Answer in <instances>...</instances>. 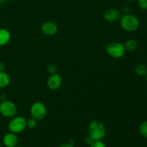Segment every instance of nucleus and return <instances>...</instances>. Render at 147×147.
Wrapping results in <instances>:
<instances>
[{
    "label": "nucleus",
    "mask_w": 147,
    "mask_h": 147,
    "mask_svg": "<svg viewBox=\"0 0 147 147\" xmlns=\"http://www.w3.org/2000/svg\"><path fill=\"white\" fill-rule=\"evenodd\" d=\"M15 147H23V146H15Z\"/></svg>",
    "instance_id": "393cba45"
},
{
    "label": "nucleus",
    "mask_w": 147,
    "mask_h": 147,
    "mask_svg": "<svg viewBox=\"0 0 147 147\" xmlns=\"http://www.w3.org/2000/svg\"><path fill=\"white\" fill-rule=\"evenodd\" d=\"M11 40V33L5 28H0V47L6 45Z\"/></svg>",
    "instance_id": "9b49d317"
},
{
    "label": "nucleus",
    "mask_w": 147,
    "mask_h": 147,
    "mask_svg": "<svg viewBox=\"0 0 147 147\" xmlns=\"http://www.w3.org/2000/svg\"><path fill=\"white\" fill-rule=\"evenodd\" d=\"M62 83H63V78H62L61 76L57 73H55V74L50 75L49 78H47V86L50 90L55 91L60 88Z\"/></svg>",
    "instance_id": "0eeeda50"
},
{
    "label": "nucleus",
    "mask_w": 147,
    "mask_h": 147,
    "mask_svg": "<svg viewBox=\"0 0 147 147\" xmlns=\"http://www.w3.org/2000/svg\"><path fill=\"white\" fill-rule=\"evenodd\" d=\"M47 108L45 105L40 101L34 102L30 107L31 117L36 119L37 121L45 119L47 116Z\"/></svg>",
    "instance_id": "39448f33"
},
{
    "label": "nucleus",
    "mask_w": 147,
    "mask_h": 147,
    "mask_svg": "<svg viewBox=\"0 0 147 147\" xmlns=\"http://www.w3.org/2000/svg\"><path fill=\"white\" fill-rule=\"evenodd\" d=\"M139 133L141 136H143L145 139H147V121L142 122L139 128Z\"/></svg>",
    "instance_id": "2eb2a0df"
},
{
    "label": "nucleus",
    "mask_w": 147,
    "mask_h": 147,
    "mask_svg": "<svg viewBox=\"0 0 147 147\" xmlns=\"http://www.w3.org/2000/svg\"><path fill=\"white\" fill-rule=\"evenodd\" d=\"M6 68V65L3 62H0V71H4Z\"/></svg>",
    "instance_id": "4be33fe9"
},
{
    "label": "nucleus",
    "mask_w": 147,
    "mask_h": 147,
    "mask_svg": "<svg viewBox=\"0 0 147 147\" xmlns=\"http://www.w3.org/2000/svg\"><path fill=\"white\" fill-rule=\"evenodd\" d=\"M47 71L50 75L57 73V65L55 64H53V63H52V64H49L47 66Z\"/></svg>",
    "instance_id": "dca6fc26"
},
{
    "label": "nucleus",
    "mask_w": 147,
    "mask_h": 147,
    "mask_svg": "<svg viewBox=\"0 0 147 147\" xmlns=\"http://www.w3.org/2000/svg\"><path fill=\"white\" fill-rule=\"evenodd\" d=\"M135 73L139 76H145L147 73V67L144 64H137L134 67Z\"/></svg>",
    "instance_id": "4468645a"
},
{
    "label": "nucleus",
    "mask_w": 147,
    "mask_h": 147,
    "mask_svg": "<svg viewBox=\"0 0 147 147\" xmlns=\"http://www.w3.org/2000/svg\"><path fill=\"white\" fill-rule=\"evenodd\" d=\"M146 93H147V92H146Z\"/></svg>",
    "instance_id": "a878e982"
},
{
    "label": "nucleus",
    "mask_w": 147,
    "mask_h": 147,
    "mask_svg": "<svg viewBox=\"0 0 147 147\" xmlns=\"http://www.w3.org/2000/svg\"><path fill=\"white\" fill-rule=\"evenodd\" d=\"M138 6L142 10H147V0H136Z\"/></svg>",
    "instance_id": "a211bd4d"
},
{
    "label": "nucleus",
    "mask_w": 147,
    "mask_h": 147,
    "mask_svg": "<svg viewBox=\"0 0 147 147\" xmlns=\"http://www.w3.org/2000/svg\"><path fill=\"white\" fill-rule=\"evenodd\" d=\"M10 83V77L5 71H0V88H7Z\"/></svg>",
    "instance_id": "f8f14e48"
},
{
    "label": "nucleus",
    "mask_w": 147,
    "mask_h": 147,
    "mask_svg": "<svg viewBox=\"0 0 147 147\" xmlns=\"http://www.w3.org/2000/svg\"><path fill=\"white\" fill-rule=\"evenodd\" d=\"M120 25L126 32H134L139 29L140 21L136 16L126 13L120 18Z\"/></svg>",
    "instance_id": "f03ea898"
},
{
    "label": "nucleus",
    "mask_w": 147,
    "mask_h": 147,
    "mask_svg": "<svg viewBox=\"0 0 147 147\" xmlns=\"http://www.w3.org/2000/svg\"><path fill=\"white\" fill-rule=\"evenodd\" d=\"M106 53L110 57L115 59L121 58L126 53L123 44L119 42H113L108 45L106 47Z\"/></svg>",
    "instance_id": "423d86ee"
},
{
    "label": "nucleus",
    "mask_w": 147,
    "mask_h": 147,
    "mask_svg": "<svg viewBox=\"0 0 147 147\" xmlns=\"http://www.w3.org/2000/svg\"><path fill=\"white\" fill-rule=\"evenodd\" d=\"M17 113V107L15 103L9 100L0 102V114L5 118H13Z\"/></svg>",
    "instance_id": "20e7f679"
},
{
    "label": "nucleus",
    "mask_w": 147,
    "mask_h": 147,
    "mask_svg": "<svg viewBox=\"0 0 147 147\" xmlns=\"http://www.w3.org/2000/svg\"><path fill=\"white\" fill-rule=\"evenodd\" d=\"M121 17V15L120 11L118 9L115 8L109 9L106 10L103 14V18L106 22H115L120 20Z\"/></svg>",
    "instance_id": "1a4fd4ad"
},
{
    "label": "nucleus",
    "mask_w": 147,
    "mask_h": 147,
    "mask_svg": "<svg viewBox=\"0 0 147 147\" xmlns=\"http://www.w3.org/2000/svg\"><path fill=\"white\" fill-rule=\"evenodd\" d=\"M19 142L17 134L11 132L6 134L3 137V144L6 147H15Z\"/></svg>",
    "instance_id": "9d476101"
},
{
    "label": "nucleus",
    "mask_w": 147,
    "mask_h": 147,
    "mask_svg": "<svg viewBox=\"0 0 147 147\" xmlns=\"http://www.w3.org/2000/svg\"><path fill=\"white\" fill-rule=\"evenodd\" d=\"M145 78H146V82H147V73H146V74L145 75Z\"/></svg>",
    "instance_id": "b1692460"
},
{
    "label": "nucleus",
    "mask_w": 147,
    "mask_h": 147,
    "mask_svg": "<svg viewBox=\"0 0 147 147\" xmlns=\"http://www.w3.org/2000/svg\"><path fill=\"white\" fill-rule=\"evenodd\" d=\"M126 1H131V2H133V1H136V0H126Z\"/></svg>",
    "instance_id": "5701e85b"
},
{
    "label": "nucleus",
    "mask_w": 147,
    "mask_h": 147,
    "mask_svg": "<svg viewBox=\"0 0 147 147\" xmlns=\"http://www.w3.org/2000/svg\"><path fill=\"white\" fill-rule=\"evenodd\" d=\"M7 128L11 133L16 134L22 133L27 128V119L22 116H14L9 122Z\"/></svg>",
    "instance_id": "7ed1b4c3"
},
{
    "label": "nucleus",
    "mask_w": 147,
    "mask_h": 147,
    "mask_svg": "<svg viewBox=\"0 0 147 147\" xmlns=\"http://www.w3.org/2000/svg\"><path fill=\"white\" fill-rule=\"evenodd\" d=\"M41 32L47 36H53L57 34L58 31V27L54 22L47 21L42 23L41 25Z\"/></svg>",
    "instance_id": "6e6552de"
},
{
    "label": "nucleus",
    "mask_w": 147,
    "mask_h": 147,
    "mask_svg": "<svg viewBox=\"0 0 147 147\" xmlns=\"http://www.w3.org/2000/svg\"><path fill=\"white\" fill-rule=\"evenodd\" d=\"M37 121L33 118H30L28 120H27V127L30 129H34L37 125Z\"/></svg>",
    "instance_id": "f3484780"
},
{
    "label": "nucleus",
    "mask_w": 147,
    "mask_h": 147,
    "mask_svg": "<svg viewBox=\"0 0 147 147\" xmlns=\"http://www.w3.org/2000/svg\"><path fill=\"white\" fill-rule=\"evenodd\" d=\"M88 132V136L94 141L102 140L106 136V127L100 121L93 120L89 123Z\"/></svg>",
    "instance_id": "f257e3e1"
},
{
    "label": "nucleus",
    "mask_w": 147,
    "mask_h": 147,
    "mask_svg": "<svg viewBox=\"0 0 147 147\" xmlns=\"http://www.w3.org/2000/svg\"><path fill=\"white\" fill-rule=\"evenodd\" d=\"M59 147H74V146H73V144L68 142V143L63 144H61L60 146H59Z\"/></svg>",
    "instance_id": "412c9836"
},
{
    "label": "nucleus",
    "mask_w": 147,
    "mask_h": 147,
    "mask_svg": "<svg viewBox=\"0 0 147 147\" xmlns=\"http://www.w3.org/2000/svg\"><path fill=\"white\" fill-rule=\"evenodd\" d=\"M93 142H94V140H93V139H92L91 137H90L89 136L86 139V143L88 145H89V146H90V145Z\"/></svg>",
    "instance_id": "aec40b11"
},
{
    "label": "nucleus",
    "mask_w": 147,
    "mask_h": 147,
    "mask_svg": "<svg viewBox=\"0 0 147 147\" xmlns=\"http://www.w3.org/2000/svg\"><path fill=\"white\" fill-rule=\"evenodd\" d=\"M90 147H106L104 142L102 140H97L94 141L90 145Z\"/></svg>",
    "instance_id": "6ab92c4d"
},
{
    "label": "nucleus",
    "mask_w": 147,
    "mask_h": 147,
    "mask_svg": "<svg viewBox=\"0 0 147 147\" xmlns=\"http://www.w3.org/2000/svg\"><path fill=\"white\" fill-rule=\"evenodd\" d=\"M123 46H124L126 52H134L137 48L138 42L136 40H134V39H129L125 42Z\"/></svg>",
    "instance_id": "ddd939ff"
}]
</instances>
